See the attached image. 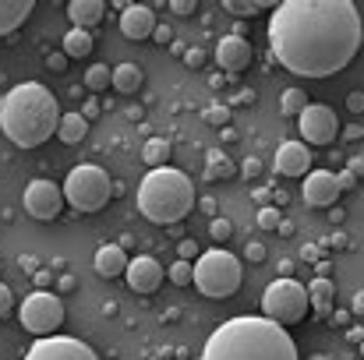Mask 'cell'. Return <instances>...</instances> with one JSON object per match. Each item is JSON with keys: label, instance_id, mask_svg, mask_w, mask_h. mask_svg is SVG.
Returning <instances> with one entry per match:
<instances>
[{"label": "cell", "instance_id": "29", "mask_svg": "<svg viewBox=\"0 0 364 360\" xmlns=\"http://www.w3.org/2000/svg\"><path fill=\"white\" fill-rule=\"evenodd\" d=\"M202 120H205V124H213V127H227V120H230V107L213 103V107H205V110H202Z\"/></svg>", "mask_w": 364, "mask_h": 360}, {"label": "cell", "instance_id": "8", "mask_svg": "<svg viewBox=\"0 0 364 360\" xmlns=\"http://www.w3.org/2000/svg\"><path fill=\"white\" fill-rule=\"evenodd\" d=\"M18 322L25 332H32L36 339H46V336H57V329L64 325V300L50 290H36L21 300L18 307Z\"/></svg>", "mask_w": 364, "mask_h": 360}, {"label": "cell", "instance_id": "45", "mask_svg": "<svg viewBox=\"0 0 364 360\" xmlns=\"http://www.w3.org/2000/svg\"><path fill=\"white\" fill-rule=\"evenodd\" d=\"M361 360H364V339H361Z\"/></svg>", "mask_w": 364, "mask_h": 360}, {"label": "cell", "instance_id": "44", "mask_svg": "<svg viewBox=\"0 0 364 360\" xmlns=\"http://www.w3.org/2000/svg\"><path fill=\"white\" fill-rule=\"evenodd\" d=\"M354 315H364V293L354 297Z\"/></svg>", "mask_w": 364, "mask_h": 360}, {"label": "cell", "instance_id": "34", "mask_svg": "<svg viewBox=\"0 0 364 360\" xmlns=\"http://www.w3.org/2000/svg\"><path fill=\"white\" fill-rule=\"evenodd\" d=\"M11 311H14V293H11V290L0 283V318H7Z\"/></svg>", "mask_w": 364, "mask_h": 360}, {"label": "cell", "instance_id": "27", "mask_svg": "<svg viewBox=\"0 0 364 360\" xmlns=\"http://www.w3.org/2000/svg\"><path fill=\"white\" fill-rule=\"evenodd\" d=\"M85 85H89L92 92H103V89L114 85V71H110L107 64H92V67L85 71Z\"/></svg>", "mask_w": 364, "mask_h": 360}, {"label": "cell", "instance_id": "42", "mask_svg": "<svg viewBox=\"0 0 364 360\" xmlns=\"http://www.w3.org/2000/svg\"><path fill=\"white\" fill-rule=\"evenodd\" d=\"M347 170H350L354 177H364V156H354V159L347 163Z\"/></svg>", "mask_w": 364, "mask_h": 360}, {"label": "cell", "instance_id": "4", "mask_svg": "<svg viewBox=\"0 0 364 360\" xmlns=\"http://www.w3.org/2000/svg\"><path fill=\"white\" fill-rule=\"evenodd\" d=\"M134 202L149 223L170 227V223H181L195 209V184L188 180V173H181L173 166H159L141 177Z\"/></svg>", "mask_w": 364, "mask_h": 360}, {"label": "cell", "instance_id": "2", "mask_svg": "<svg viewBox=\"0 0 364 360\" xmlns=\"http://www.w3.org/2000/svg\"><path fill=\"white\" fill-rule=\"evenodd\" d=\"M202 360H297L290 332L269 318H230L209 339Z\"/></svg>", "mask_w": 364, "mask_h": 360}, {"label": "cell", "instance_id": "38", "mask_svg": "<svg viewBox=\"0 0 364 360\" xmlns=\"http://www.w3.org/2000/svg\"><path fill=\"white\" fill-rule=\"evenodd\" d=\"M347 107H350L354 114H364V92H350V96H347Z\"/></svg>", "mask_w": 364, "mask_h": 360}, {"label": "cell", "instance_id": "18", "mask_svg": "<svg viewBox=\"0 0 364 360\" xmlns=\"http://www.w3.org/2000/svg\"><path fill=\"white\" fill-rule=\"evenodd\" d=\"M103 14H107L103 0H71L68 4V18H71L75 28H92V25L103 21Z\"/></svg>", "mask_w": 364, "mask_h": 360}, {"label": "cell", "instance_id": "20", "mask_svg": "<svg viewBox=\"0 0 364 360\" xmlns=\"http://www.w3.org/2000/svg\"><path fill=\"white\" fill-rule=\"evenodd\" d=\"M32 0H0V36H7V32H14L28 14H32Z\"/></svg>", "mask_w": 364, "mask_h": 360}, {"label": "cell", "instance_id": "36", "mask_svg": "<svg viewBox=\"0 0 364 360\" xmlns=\"http://www.w3.org/2000/svg\"><path fill=\"white\" fill-rule=\"evenodd\" d=\"M336 184H340V191H350V187L358 184V177H354L350 170H343V173H336Z\"/></svg>", "mask_w": 364, "mask_h": 360}, {"label": "cell", "instance_id": "7", "mask_svg": "<svg viewBox=\"0 0 364 360\" xmlns=\"http://www.w3.org/2000/svg\"><path fill=\"white\" fill-rule=\"evenodd\" d=\"M308 307H311V300H308V286H301L297 279H276V283H269L265 286V293H262V311H265V318L269 322H276V325H297L304 315H308Z\"/></svg>", "mask_w": 364, "mask_h": 360}, {"label": "cell", "instance_id": "26", "mask_svg": "<svg viewBox=\"0 0 364 360\" xmlns=\"http://www.w3.org/2000/svg\"><path fill=\"white\" fill-rule=\"evenodd\" d=\"M308 107H311V99H308V92H301V89H287V92L279 96V110H283L287 117H301Z\"/></svg>", "mask_w": 364, "mask_h": 360}, {"label": "cell", "instance_id": "23", "mask_svg": "<svg viewBox=\"0 0 364 360\" xmlns=\"http://www.w3.org/2000/svg\"><path fill=\"white\" fill-rule=\"evenodd\" d=\"M114 89L124 92V96L138 92V89H141V67H138V64H117V67H114Z\"/></svg>", "mask_w": 364, "mask_h": 360}, {"label": "cell", "instance_id": "5", "mask_svg": "<svg viewBox=\"0 0 364 360\" xmlns=\"http://www.w3.org/2000/svg\"><path fill=\"white\" fill-rule=\"evenodd\" d=\"M241 258H234L230 251L223 247H213L205 251L198 261H195V286L205 293V297H234L241 290Z\"/></svg>", "mask_w": 364, "mask_h": 360}, {"label": "cell", "instance_id": "25", "mask_svg": "<svg viewBox=\"0 0 364 360\" xmlns=\"http://www.w3.org/2000/svg\"><path fill=\"white\" fill-rule=\"evenodd\" d=\"M141 159H145L152 170L166 166V159H170V141H166V138H149V141L141 145Z\"/></svg>", "mask_w": 364, "mask_h": 360}, {"label": "cell", "instance_id": "43", "mask_svg": "<svg viewBox=\"0 0 364 360\" xmlns=\"http://www.w3.org/2000/svg\"><path fill=\"white\" fill-rule=\"evenodd\" d=\"M258 170H262V166H258V163H255V159H247V163H244V173H247V177H255V173H258Z\"/></svg>", "mask_w": 364, "mask_h": 360}, {"label": "cell", "instance_id": "1", "mask_svg": "<svg viewBox=\"0 0 364 360\" xmlns=\"http://www.w3.org/2000/svg\"><path fill=\"white\" fill-rule=\"evenodd\" d=\"M361 39V14L350 0H283L269 18L272 57L301 78L343 71L358 57Z\"/></svg>", "mask_w": 364, "mask_h": 360}, {"label": "cell", "instance_id": "6", "mask_svg": "<svg viewBox=\"0 0 364 360\" xmlns=\"http://www.w3.org/2000/svg\"><path fill=\"white\" fill-rule=\"evenodd\" d=\"M60 187H64V198L71 202V209H78V212H100L114 195L110 173L103 166H92V163L75 166Z\"/></svg>", "mask_w": 364, "mask_h": 360}, {"label": "cell", "instance_id": "9", "mask_svg": "<svg viewBox=\"0 0 364 360\" xmlns=\"http://www.w3.org/2000/svg\"><path fill=\"white\" fill-rule=\"evenodd\" d=\"M64 187L60 184H53V180H32L28 187H25V195H21V205H25V212L32 216V219H57L60 216V209H64Z\"/></svg>", "mask_w": 364, "mask_h": 360}, {"label": "cell", "instance_id": "40", "mask_svg": "<svg viewBox=\"0 0 364 360\" xmlns=\"http://www.w3.org/2000/svg\"><path fill=\"white\" fill-rule=\"evenodd\" d=\"M184 60H188L191 67H198V64H205V53H202V50H188V53H184Z\"/></svg>", "mask_w": 364, "mask_h": 360}, {"label": "cell", "instance_id": "39", "mask_svg": "<svg viewBox=\"0 0 364 360\" xmlns=\"http://www.w3.org/2000/svg\"><path fill=\"white\" fill-rule=\"evenodd\" d=\"M170 11H173V14H191V11H195V4H191V0H173V4H170Z\"/></svg>", "mask_w": 364, "mask_h": 360}, {"label": "cell", "instance_id": "35", "mask_svg": "<svg viewBox=\"0 0 364 360\" xmlns=\"http://www.w3.org/2000/svg\"><path fill=\"white\" fill-rule=\"evenodd\" d=\"M244 258H247V261H262V258H265V247H262V244H255V240H251V244H247V247H244Z\"/></svg>", "mask_w": 364, "mask_h": 360}, {"label": "cell", "instance_id": "17", "mask_svg": "<svg viewBox=\"0 0 364 360\" xmlns=\"http://www.w3.org/2000/svg\"><path fill=\"white\" fill-rule=\"evenodd\" d=\"M127 254H124L121 244H103L100 251H96V272L103 276V279H117L127 272Z\"/></svg>", "mask_w": 364, "mask_h": 360}, {"label": "cell", "instance_id": "24", "mask_svg": "<svg viewBox=\"0 0 364 360\" xmlns=\"http://www.w3.org/2000/svg\"><path fill=\"white\" fill-rule=\"evenodd\" d=\"M205 177H209V180H227V177H234V163H230V156H227L223 148H213V152H209V159H205Z\"/></svg>", "mask_w": 364, "mask_h": 360}, {"label": "cell", "instance_id": "11", "mask_svg": "<svg viewBox=\"0 0 364 360\" xmlns=\"http://www.w3.org/2000/svg\"><path fill=\"white\" fill-rule=\"evenodd\" d=\"M21 360H100V357H96L92 347H85L82 339H71V336H46V339H36Z\"/></svg>", "mask_w": 364, "mask_h": 360}, {"label": "cell", "instance_id": "33", "mask_svg": "<svg viewBox=\"0 0 364 360\" xmlns=\"http://www.w3.org/2000/svg\"><path fill=\"white\" fill-rule=\"evenodd\" d=\"M177 254H181V261L202 258V254H198V244H195V240H181V244H177Z\"/></svg>", "mask_w": 364, "mask_h": 360}, {"label": "cell", "instance_id": "19", "mask_svg": "<svg viewBox=\"0 0 364 360\" xmlns=\"http://www.w3.org/2000/svg\"><path fill=\"white\" fill-rule=\"evenodd\" d=\"M308 300H311V307H315L318 315H333V304H336V286H333V279L315 276V279L308 283Z\"/></svg>", "mask_w": 364, "mask_h": 360}, {"label": "cell", "instance_id": "28", "mask_svg": "<svg viewBox=\"0 0 364 360\" xmlns=\"http://www.w3.org/2000/svg\"><path fill=\"white\" fill-rule=\"evenodd\" d=\"M166 279H170L173 286H191V283H195V265H191V261H181V258H177V261H173V265L166 268Z\"/></svg>", "mask_w": 364, "mask_h": 360}, {"label": "cell", "instance_id": "21", "mask_svg": "<svg viewBox=\"0 0 364 360\" xmlns=\"http://www.w3.org/2000/svg\"><path fill=\"white\" fill-rule=\"evenodd\" d=\"M85 134H89V120L82 117V114H64V117H60L57 138H60L64 145H78Z\"/></svg>", "mask_w": 364, "mask_h": 360}, {"label": "cell", "instance_id": "12", "mask_svg": "<svg viewBox=\"0 0 364 360\" xmlns=\"http://www.w3.org/2000/svg\"><path fill=\"white\" fill-rule=\"evenodd\" d=\"M301 195H304V202H308L311 209H329V205H336V198H340L343 191H340V184H336V173H329V170H311V173L304 177Z\"/></svg>", "mask_w": 364, "mask_h": 360}, {"label": "cell", "instance_id": "22", "mask_svg": "<svg viewBox=\"0 0 364 360\" xmlns=\"http://www.w3.org/2000/svg\"><path fill=\"white\" fill-rule=\"evenodd\" d=\"M60 46H64V57H89L96 43H92V32L89 28H71Z\"/></svg>", "mask_w": 364, "mask_h": 360}, {"label": "cell", "instance_id": "30", "mask_svg": "<svg viewBox=\"0 0 364 360\" xmlns=\"http://www.w3.org/2000/svg\"><path fill=\"white\" fill-rule=\"evenodd\" d=\"M258 227H262V230H279V227H283V216H279V209H272V205L258 209Z\"/></svg>", "mask_w": 364, "mask_h": 360}, {"label": "cell", "instance_id": "10", "mask_svg": "<svg viewBox=\"0 0 364 360\" xmlns=\"http://www.w3.org/2000/svg\"><path fill=\"white\" fill-rule=\"evenodd\" d=\"M297 131H301V138H304L308 145L326 148V145L336 141V134H340V120H336V114H333L329 107L311 103V107L297 117Z\"/></svg>", "mask_w": 364, "mask_h": 360}, {"label": "cell", "instance_id": "15", "mask_svg": "<svg viewBox=\"0 0 364 360\" xmlns=\"http://www.w3.org/2000/svg\"><path fill=\"white\" fill-rule=\"evenodd\" d=\"M276 170L283 177H308L311 173V152L304 141H283L276 148Z\"/></svg>", "mask_w": 364, "mask_h": 360}, {"label": "cell", "instance_id": "37", "mask_svg": "<svg viewBox=\"0 0 364 360\" xmlns=\"http://www.w3.org/2000/svg\"><path fill=\"white\" fill-rule=\"evenodd\" d=\"M152 39H156V43H163V46H166V43H170V39H173V32H170V25H156V32H152Z\"/></svg>", "mask_w": 364, "mask_h": 360}, {"label": "cell", "instance_id": "41", "mask_svg": "<svg viewBox=\"0 0 364 360\" xmlns=\"http://www.w3.org/2000/svg\"><path fill=\"white\" fill-rule=\"evenodd\" d=\"M46 64H50L53 71H64V64H68V57H64V53H50V57H46Z\"/></svg>", "mask_w": 364, "mask_h": 360}, {"label": "cell", "instance_id": "13", "mask_svg": "<svg viewBox=\"0 0 364 360\" xmlns=\"http://www.w3.org/2000/svg\"><path fill=\"white\" fill-rule=\"evenodd\" d=\"M163 276H166V268H163L152 254L131 258V265H127V272H124V279H127V286H131L134 293H156L159 283H163Z\"/></svg>", "mask_w": 364, "mask_h": 360}, {"label": "cell", "instance_id": "32", "mask_svg": "<svg viewBox=\"0 0 364 360\" xmlns=\"http://www.w3.org/2000/svg\"><path fill=\"white\" fill-rule=\"evenodd\" d=\"M209 234H213V240H220V244H227V240H230V234H234V227H230V219H223V216H216V219L209 223Z\"/></svg>", "mask_w": 364, "mask_h": 360}, {"label": "cell", "instance_id": "31", "mask_svg": "<svg viewBox=\"0 0 364 360\" xmlns=\"http://www.w3.org/2000/svg\"><path fill=\"white\" fill-rule=\"evenodd\" d=\"M223 7L234 11V14H258V11H265L269 4H262V0H251V4H244V0H227Z\"/></svg>", "mask_w": 364, "mask_h": 360}, {"label": "cell", "instance_id": "16", "mask_svg": "<svg viewBox=\"0 0 364 360\" xmlns=\"http://www.w3.org/2000/svg\"><path fill=\"white\" fill-rule=\"evenodd\" d=\"M156 14H152V7H145V4H127L121 11V32L127 39H149L152 32H156Z\"/></svg>", "mask_w": 364, "mask_h": 360}, {"label": "cell", "instance_id": "3", "mask_svg": "<svg viewBox=\"0 0 364 360\" xmlns=\"http://www.w3.org/2000/svg\"><path fill=\"white\" fill-rule=\"evenodd\" d=\"M60 117L64 114L57 96L39 82H21L0 96V131L21 148H39L50 141L60 127Z\"/></svg>", "mask_w": 364, "mask_h": 360}, {"label": "cell", "instance_id": "14", "mask_svg": "<svg viewBox=\"0 0 364 360\" xmlns=\"http://www.w3.org/2000/svg\"><path fill=\"white\" fill-rule=\"evenodd\" d=\"M251 57H255V50H251V43L244 39V36H223L220 43H216V60H220V67L223 71H230V75H237L244 71L247 64H251Z\"/></svg>", "mask_w": 364, "mask_h": 360}]
</instances>
